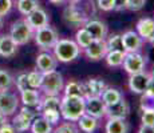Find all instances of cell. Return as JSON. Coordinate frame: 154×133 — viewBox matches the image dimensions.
I'll use <instances>...</instances> for the list:
<instances>
[{
  "mask_svg": "<svg viewBox=\"0 0 154 133\" xmlns=\"http://www.w3.org/2000/svg\"><path fill=\"white\" fill-rule=\"evenodd\" d=\"M129 10V4H127V0H114V11H125Z\"/></svg>",
  "mask_w": 154,
  "mask_h": 133,
  "instance_id": "42",
  "label": "cell"
},
{
  "mask_svg": "<svg viewBox=\"0 0 154 133\" xmlns=\"http://www.w3.org/2000/svg\"><path fill=\"white\" fill-rule=\"evenodd\" d=\"M58 60L54 56V53L50 52H42L36 56V67L40 72H48V71L56 69Z\"/></svg>",
  "mask_w": 154,
  "mask_h": 133,
  "instance_id": "16",
  "label": "cell"
},
{
  "mask_svg": "<svg viewBox=\"0 0 154 133\" xmlns=\"http://www.w3.org/2000/svg\"><path fill=\"white\" fill-rule=\"evenodd\" d=\"M17 44L12 40L10 35H2L0 36V56L2 57H12L16 55Z\"/></svg>",
  "mask_w": 154,
  "mask_h": 133,
  "instance_id": "17",
  "label": "cell"
},
{
  "mask_svg": "<svg viewBox=\"0 0 154 133\" xmlns=\"http://www.w3.org/2000/svg\"><path fill=\"white\" fill-rule=\"evenodd\" d=\"M122 97H123V94L121 93L117 88H110V87H106L105 91L100 94V99L103 100V103H105L106 105L114 104V103L119 101Z\"/></svg>",
  "mask_w": 154,
  "mask_h": 133,
  "instance_id": "26",
  "label": "cell"
},
{
  "mask_svg": "<svg viewBox=\"0 0 154 133\" xmlns=\"http://www.w3.org/2000/svg\"><path fill=\"white\" fill-rule=\"evenodd\" d=\"M63 87H64V81L60 72L54 69L43 73L40 89L43 91V93L46 96H58L60 93V91H63Z\"/></svg>",
  "mask_w": 154,
  "mask_h": 133,
  "instance_id": "4",
  "label": "cell"
},
{
  "mask_svg": "<svg viewBox=\"0 0 154 133\" xmlns=\"http://www.w3.org/2000/svg\"><path fill=\"white\" fill-rule=\"evenodd\" d=\"M146 0H127V4H129V10L131 11H141L143 8Z\"/></svg>",
  "mask_w": 154,
  "mask_h": 133,
  "instance_id": "40",
  "label": "cell"
},
{
  "mask_svg": "<svg viewBox=\"0 0 154 133\" xmlns=\"http://www.w3.org/2000/svg\"><path fill=\"white\" fill-rule=\"evenodd\" d=\"M16 5H17V10L22 15L27 16L35 11L36 8H39V3L38 0H17L16 1Z\"/></svg>",
  "mask_w": 154,
  "mask_h": 133,
  "instance_id": "28",
  "label": "cell"
},
{
  "mask_svg": "<svg viewBox=\"0 0 154 133\" xmlns=\"http://www.w3.org/2000/svg\"><path fill=\"white\" fill-rule=\"evenodd\" d=\"M0 133H17V132L15 131V128L12 126V124L5 123L4 125L0 126Z\"/></svg>",
  "mask_w": 154,
  "mask_h": 133,
  "instance_id": "43",
  "label": "cell"
},
{
  "mask_svg": "<svg viewBox=\"0 0 154 133\" xmlns=\"http://www.w3.org/2000/svg\"><path fill=\"white\" fill-rule=\"evenodd\" d=\"M64 94L66 96H75V97H86L87 92H86L85 82H78V81H70L63 87Z\"/></svg>",
  "mask_w": 154,
  "mask_h": 133,
  "instance_id": "24",
  "label": "cell"
},
{
  "mask_svg": "<svg viewBox=\"0 0 154 133\" xmlns=\"http://www.w3.org/2000/svg\"><path fill=\"white\" fill-rule=\"evenodd\" d=\"M129 125L125 119H109L105 125L106 133H127Z\"/></svg>",
  "mask_w": 154,
  "mask_h": 133,
  "instance_id": "21",
  "label": "cell"
},
{
  "mask_svg": "<svg viewBox=\"0 0 154 133\" xmlns=\"http://www.w3.org/2000/svg\"><path fill=\"white\" fill-rule=\"evenodd\" d=\"M64 1H67V0H50V3H52V4H56V5L63 4Z\"/></svg>",
  "mask_w": 154,
  "mask_h": 133,
  "instance_id": "46",
  "label": "cell"
},
{
  "mask_svg": "<svg viewBox=\"0 0 154 133\" xmlns=\"http://www.w3.org/2000/svg\"><path fill=\"white\" fill-rule=\"evenodd\" d=\"M83 28L88 31V33L93 36L94 40H106L107 36V25L106 23L97 19H90L85 23Z\"/></svg>",
  "mask_w": 154,
  "mask_h": 133,
  "instance_id": "14",
  "label": "cell"
},
{
  "mask_svg": "<svg viewBox=\"0 0 154 133\" xmlns=\"http://www.w3.org/2000/svg\"><path fill=\"white\" fill-rule=\"evenodd\" d=\"M12 8V0H0V17L10 13Z\"/></svg>",
  "mask_w": 154,
  "mask_h": 133,
  "instance_id": "39",
  "label": "cell"
},
{
  "mask_svg": "<svg viewBox=\"0 0 154 133\" xmlns=\"http://www.w3.org/2000/svg\"><path fill=\"white\" fill-rule=\"evenodd\" d=\"M154 31V19H150V17H143L140 22L137 23V33L140 35L143 40H147L150 36H152Z\"/></svg>",
  "mask_w": 154,
  "mask_h": 133,
  "instance_id": "20",
  "label": "cell"
},
{
  "mask_svg": "<svg viewBox=\"0 0 154 133\" xmlns=\"http://www.w3.org/2000/svg\"><path fill=\"white\" fill-rule=\"evenodd\" d=\"M14 82L16 84V88H17V91H19V92H22V91L29 88L28 81H27V73H20Z\"/></svg>",
  "mask_w": 154,
  "mask_h": 133,
  "instance_id": "37",
  "label": "cell"
},
{
  "mask_svg": "<svg viewBox=\"0 0 154 133\" xmlns=\"http://www.w3.org/2000/svg\"><path fill=\"white\" fill-rule=\"evenodd\" d=\"M5 123H8V121H7V116H4V114L0 112V126L4 125Z\"/></svg>",
  "mask_w": 154,
  "mask_h": 133,
  "instance_id": "45",
  "label": "cell"
},
{
  "mask_svg": "<svg viewBox=\"0 0 154 133\" xmlns=\"http://www.w3.org/2000/svg\"><path fill=\"white\" fill-rule=\"evenodd\" d=\"M31 133H52L54 128L44 117L36 116L31 121V126H29Z\"/></svg>",
  "mask_w": 154,
  "mask_h": 133,
  "instance_id": "22",
  "label": "cell"
},
{
  "mask_svg": "<svg viewBox=\"0 0 154 133\" xmlns=\"http://www.w3.org/2000/svg\"><path fill=\"white\" fill-rule=\"evenodd\" d=\"M97 5L99 10L109 12V11H114V0H97Z\"/></svg>",
  "mask_w": 154,
  "mask_h": 133,
  "instance_id": "38",
  "label": "cell"
},
{
  "mask_svg": "<svg viewBox=\"0 0 154 133\" xmlns=\"http://www.w3.org/2000/svg\"><path fill=\"white\" fill-rule=\"evenodd\" d=\"M85 87H86L87 96L100 97V94H102V92L106 88V84H105V81L100 79H90V80H87V82H85Z\"/></svg>",
  "mask_w": 154,
  "mask_h": 133,
  "instance_id": "23",
  "label": "cell"
},
{
  "mask_svg": "<svg viewBox=\"0 0 154 133\" xmlns=\"http://www.w3.org/2000/svg\"><path fill=\"white\" fill-rule=\"evenodd\" d=\"M106 44H107V49H109V51L125 52V48H123L122 37H121V35H111V36L106 40Z\"/></svg>",
  "mask_w": 154,
  "mask_h": 133,
  "instance_id": "34",
  "label": "cell"
},
{
  "mask_svg": "<svg viewBox=\"0 0 154 133\" xmlns=\"http://www.w3.org/2000/svg\"><path fill=\"white\" fill-rule=\"evenodd\" d=\"M26 20H27L29 27L35 31V29H39L44 25H48L50 17L44 10H42V8H36L35 11H32L31 13L26 16Z\"/></svg>",
  "mask_w": 154,
  "mask_h": 133,
  "instance_id": "15",
  "label": "cell"
},
{
  "mask_svg": "<svg viewBox=\"0 0 154 133\" xmlns=\"http://www.w3.org/2000/svg\"><path fill=\"white\" fill-rule=\"evenodd\" d=\"M121 37H122L125 52H140L143 44V39L135 31H126L123 35H121Z\"/></svg>",
  "mask_w": 154,
  "mask_h": 133,
  "instance_id": "13",
  "label": "cell"
},
{
  "mask_svg": "<svg viewBox=\"0 0 154 133\" xmlns=\"http://www.w3.org/2000/svg\"><path fill=\"white\" fill-rule=\"evenodd\" d=\"M150 80V73L147 72H140V73H134L130 75L129 77V89L135 94H142L145 92L147 87V82Z\"/></svg>",
  "mask_w": 154,
  "mask_h": 133,
  "instance_id": "12",
  "label": "cell"
},
{
  "mask_svg": "<svg viewBox=\"0 0 154 133\" xmlns=\"http://www.w3.org/2000/svg\"><path fill=\"white\" fill-rule=\"evenodd\" d=\"M20 100H22L23 105L34 108V106L39 105L42 97H40V93L38 92L36 89H34V88H27V89L20 92Z\"/></svg>",
  "mask_w": 154,
  "mask_h": 133,
  "instance_id": "19",
  "label": "cell"
},
{
  "mask_svg": "<svg viewBox=\"0 0 154 133\" xmlns=\"http://www.w3.org/2000/svg\"><path fill=\"white\" fill-rule=\"evenodd\" d=\"M147 41H149V43H150V44H153V45H154V31H153L152 36H150V37H149V39H147Z\"/></svg>",
  "mask_w": 154,
  "mask_h": 133,
  "instance_id": "47",
  "label": "cell"
},
{
  "mask_svg": "<svg viewBox=\"0 0 154 133\" xmlns=\"http://www.w3.org/2000/svg\"><path fill=\"white\" fill-rule=\"evenodd\" d=\"M76 123H78L79 131H82L83 133H95L97 129L99 128V120L87 113L81 116V119L76 121Z\"/></svg>",
  "mask_w": 154,
  "mask_h": 133,
  "instance_id": "18",
  "label": "cell"
},
{
  "mask_svg": "<svg viewBox=\"0 0 154 133\" xmlns=\"http://www.w3.org/2000/svg\"><path fill=\"white\" fill-rule=\"evenodd\" d=\"M19 113L22 114V116H24L26 119H28L29 121H32L35 117H36V113H35V111H32L29 106H26V105H23V108H20Z\"/></svg>",
  "mask_w": 154,
  "mask_h": 133,
  "instance_id": "41",
  "label": "cell"
},
{
  "mask_svg": "<svg viewBox=\"0 0 154 133\" xmlns=\"http://www.w3.org/2000/svg\"><path fill=\"white\" fill-rule=\"evenodd\" d=\"M70 3H75V1H79V0H69Z\"/></svg>",
  "mask_w": 154,
  "mask_h": 133,
  "instance_id": "49",
  "label": "cell"
},
{
  "mask_svg": "<svg viewBox=\"0 0 154 133\" xmlns=\"http://www.w3.org/2000/svg\"><path fill=\"white\" fill-rule=\"evenodd\" d=\"M15 79L8 71L0 69V91H10L14 85Z\"/></svg>",
  "mask_w": 154,
  "mask_h": 133,
  "instance_id": "33",
  "label": "cell"
},
{
  "mask_svg": "<svg viewBox=\"0 0 154 133\" xmlns=\"http://www.w3.org/2000/svg\"><path fill=\"white\" fill-rule=\"evenodd\" d=\"M34 29L29 27L27 20H17L11 25L10 36L12 37V40L17 45H24V44L29 43V40L34 37Z\"/></svg>",
  "mask_w": 154,
  "mask_h": 133,
  "instance_id": "6",
  "label": "cell"
},
{
  "mask_svg": "<svg viewBox=\"0 0 154 133\" xmlns=\"http://www.w3.org/2000/svg\"><path fill=\"white\" fill-rule=\"evenodd\" d=\"M122 65L129 75L143 72L146 67V57L140 52H126Z\"/></svg>",
  "mask_w": 154,
  "mask_h": 133,
  "instance_id": "7",
  "label": "cell"
},
{
  "mask_svg": "<svg viewBox=\"0 0 154 133\" xmlns=\"http://www.w3.org/2000/svg\"><path fill=\"white\" fill-rule=\"evenodd\" d=\"M12 126L16 132H27L31 126V121L26 119L24 116H22L20 113H17L12 119Z\"/></svg>",
  "mask_w": 154,
  "mask_h": 133,
  "instance_id": "31",
  "label": "cell"
},
{
  "mask_svg": "<svg viewBox=\"0 0 154 133\" xmlns=\"http://www.w3.org/2000/svg\"><path fill=\"white\" fill-rule=\"evenodd\" d=\"M150 76H152V77H153V79H154V69H153V71H152V73H150Z\"/></svg>",
  "mask_w": 154,
  "mask_h": 133,
  "instance_id": "48",
  "label": "cell"
},
{
  "mask_svg": "<svg viewBox=\"0 0 154 133\" xmlns=\"http://www.w3.org/2000/svg\"><path fill=\"white\" fill-rule=\"evenodd\" d=\"M125 53L126 52H121V51H107V53L105 55V60L106 64L111 68H117L121 67L125 59Z\"/></svg>",
  "mask_w": 154,
  "mask_h": 133,
  "instance_id": "27",
  "label": "cell"
},
{
  "mask_svg": "<svg viewBox=\"0 0 154 133\" xmlns=\"http://www.w3.org/2000/svg\"><path fill=\"white\" fill-rule=\"evenodd\" d=\"M85 114V97L66 96L60 99V116L66 121L76 123Z\"/></svg>",
  "mask_w": 154,
  "mask_h": 133,
  "instance_id": "2",
  "label": "cell"
},
{
  "mask_svg": "<svg viewBox=\"0 0 154 133\" xmlns=\"http://www.w3.org/2000/svg\"><path fill=\"white\" fill-rule=\"evenodd\" d=\"M0 25H2V17H0Z\"/></svg>",
  "mask_w": 154,
  "mask_h": 133,
  "instance_id": "50",
  "label": "cell"
},
{
  "mask_svg": "<svg viewBox=\"0 0 154 133\" xmlns=\"http://www.w3.org/2000/svg\"><path fill=\"white\" fill-rule=\"evenodd\" d=\"M141 108H142V116H141L142 125L154 126V106L142 104Z\"/></svg>",
  "mask_w": 154,
  "mask_h": 133,
  "instance_id": "30",
  "label": "cell"
},
{
  "mask_svg": "<svg viewBox=\"0 0 154 133\" xmlns=\"http://www.w3.org/2000/svg\"><path fill=\"white\" fill-rule=\"evenodd\" d=\"M34 39L36 45L43 51H50L54 48L56 41L59 40V35L55 28L50 25H44L39 29H35L34 32Z\"/></svg>",
  "mask_w": 154,
  "mask_h": 133,
  "instance_id": "5",
  "label": "cell"
},
{
  "mask_svg": "<svg viewBox=\"0 0 154 133\" xmlns=\"http://www.w3.org/2000/svg\"><path fill=\"white\" fill-rule=\"evenodd\" d=\"M81 47L74 40L70 39H59L54 45L52 51L56 60L60 63H71L81 55Z\"/></svg>",
  "mask_w": 154,
  "mask_h": 133,
  "instance_id": "3",
  "label": "cell"
},
{
  "mask_svg": "<svg viewBox=\"0 0 154 133\" xmlns=\"http://www.w3.org/2000/svg\"><path fill=\"white\" fill-rule=\"evenodd\" d=\"M138 133H154V126H149V125H141Z\"/></svg>",
  "mask_w": 154,
  "mask_h": 133,
  "instance_id": "44",
  "label": "cell"
},
{
  "mask_svg": "<svg viewBox=\"0 0 154 133\" xmlns=\"http://www.w3.org/2000/svg\"><path fill=\"white\" fill-rule=\"evenodd\" d=\"M17 106H19V99L16 94L8 91H0V112L4 116H14Z\"/></svg>",
  "mask_w": 154,
  "mask_h": 133,
  "instance_id": "9",
  "label": "cell"
},
{
  "mask_svg": "<svg viewBox=\"0 0 154 133\" xmlns=\"http://www.w3.org/2000/svg\"><path fill=\"white\" fill-rule=\"evenodd\" d=\"M93 36H91L90 33H88V31L86 28H81L76 31L75 33V43L78 44L81 48H87L88 45H90L91 43H93Z\"/></svg>",
  "mask_w": 154,
  "mask_h": 133,
  "instance_id": "29",
  "label": "cell"
},
{
  "mask_svg": "<svg viewBox=\"0 0 154 133\" xmlns=\"http://www.w3.org/2000/svg\"><path fill=\"white\" fill-rule=\"evenodd\" d=\"M85 113L100 120L106 114V104L98 96H86L85 97Z\"/></svg>",
  "mask_w": 154,
  "mask_h": 133,
  "instance_id": "8",
  "label": "cell"
},
{
  "mask_svg": "<svg viewBox=\"0 0 154 133\" xmlns=\"http://www.w3.org/2000/svg\"><path fill=\"white\" fill-rule=\"evenodd\" d=\"M42 80H43V72H40L39 69L31 71V72L27 73V81H28L29 88H34V89H40Z\"/></svg>",
  "mask_w": 154,
  "mask_h": 133,
  "instance_id": "32",
  "label": "cell"
},
{
  "mask_svg": "<svg viewBox=\"0 0 154 133\" xmlns=\"http://www.w3.org/2000/svg\"><path fill=\"white\" fill-rule=\"evenodd\" d=\"M95 12L94 10L93 0H87L85 5H82L81 0L75 3H71L69 7L64 10L63 19L69 25H85L87 20H90L91 15Z\"/></svg>",
  "mask_w": 154,
  "mask_h": 133,
  "instance_id": "1",
  "label": "cell"
},
{
  "mask_svg": "<svg viewBox=\"0 0 154 133\" xmlns=\"http://www.w3.org/2000/svg\"><path fill=\"white\" fill-rule=\"evenodd\" d=\"M36 108L39 112L42 109H54V111L60 112V97L59 94L58 96H44Z\"/></svg>",
  "mask_w": 154,
  "mask_h": 133,
  "instance_id": "25",
  "label": "cell"
},
{
  "mask_svg": "<svg viewBox=\"0 0 154 133\" xmlns=\"http://www.w3.org/2000/svg\"><path fill=\"white\" fill-rule=\"evenodd\" d=\"M107 44L106 40H93V43L85 48V53L87 56L88 60L91 61H99L105 57V55L107 53Z\"/></svg>",
  "mask_w": 154,
  "mask_h": 133,
  "instance_id": "11",
  "label": "cell"
},
{
  "mask_svg": "<svg viewBox=\"0 0 154 133\" xmlns=\"http://www.w3.org/2000/svg\"><path fill=\"white\" fill-rule=\"evenodd\" d=\"M129 112H130L129 103L125 100V97H122L119 101L114 103L111 105H106L105 116L107 119H126Z\"/></svg>",
  "mask_w": 154,
  "mask_h": 133,
  "instance_id": "10",
  "label": "cell"
},
{
  "mask_svg": "<svg viewBox=\"0 0 154 133\" xmlns=\"http://www.w3.org/2000/svg\"><path fill=\"white\" fill-rule=\"evenodd\" d=\"M52 132L54 133H79V128L72 121H67V123L60 124V125Z\"/></svg>",
  "mask_w": 154,
  "mask_h": 133,
  "instance_id": "36",
  "label": "cell"
},
{
  "mask_svg": "<svg viewBox=\"0 0 154 133\" xmlns=\"http://www.w3.org/2000/svg\"><path fill=\"white\" fill-rule=\"evenodd\" d=\"M40 116L44 117L47 121H48L51 125H55V124H58L59 121H60V112L59 111H54V109H42L40 111Z\"/></svg>",
  "mask_w": 154,
  "mask_h": 133,
  "instance_id": "35",
  "label": "cell"
}]
</instances>
